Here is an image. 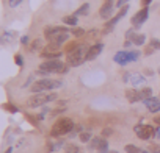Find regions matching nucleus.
Returning a JSON list of instances; mask_svg holds the SVG:
<instances>
[{
	"label": "nucleus",
	"instance_id": "f257e3e1",
	"mask_svg": "<svg viewBox=\"0 0 160 153\" xmlns=\"http://www.w3.org/2000/svg\"><path fill=\"white\" fill-rule=\"evenodd\" d=\"M66 72H68V66L66 64H63L58 59H49V61L41 64L38 73L46 75V73H66Z\"/></svg>",
	"mask_w": 160,
	"mask_h": 153
},
{
	"label": "nucleus",
	"instance_id": "f03ea898",
	"mask_svg": "<svg viewBox=\"0 0 160 153\" xmlns=\"http://www.w3.org/2000/svg\"><path fill=\"white\" fill-rule=\"evenodd\" d=\"M61 86H63V83L60 80L42 78V80L35 81V85L32 86V92L33 94H41L44 91H52V89H57V88H61Z\"/></svg>",
	"mask_w": 160,
	"mask_h": 153
},
{
	"label": "nucleus",
	"instance_id": "7ed1b4c3",
	"mask_svg": "<svg viewBox=\"0 0 160 153\" xmlns=\"http://www.w3.org/2000/svg\"><path fill=\"white\" fill-rule=\"evenodd\" d=\"M87 53H88V49L85 45H78L75 50L69 52L68 55V64L69 66H80L83 61H87Z\"/></svg>",
	"mask_w": 160,
	"mask_h": 153
},
{
	"label": "nucleus",
	"instance_id": "20e7f679",
	"mask_svg": "<svg viewBox=\"0 0 160 153\" xmlns=\"http://www.w3.org/2000/svg\"><path fill=\"white\" fill-rule=\"evenodd\" d=\"M53 100H57V94L55 92H52V94H33L28 100H27V105L30 106V108H38V106H42V105H46V103H49V102H53Z\"/></svg>",
	"mask_w": 160,
	"mask_h": 153
},
{
	"label": "nucleus",
	"instance_id": "39448f33",
	"mask_svg": "<svg viewBox=\"0 0 160 153\" xmlns=\"http://www.w3.org/2000/svg\"><path fill=\"white\" fill-rule=\"evenodd\" d=\"M74 130V122L68 117L60 119L53 127H52V136H61V134H68Z\"/></svg>",
	"mask_w": 160,
	"mask_h": 153
},
{
	"label": "nucleus",
	"instance_id": "423d86ee",
	"mask_svg": "<svg viewBox=\"0 0 160 153\" xmlns=\"http://www.w3.org/2000/svg\"><path fill=\"white\" fill-rule=\"evenodd\" d=\"M138 58H140V52H137V50H132V52H118L115 55V63H118L121 66H126L130 61H137Z\"/></svg>",
	"mask_w": 160,
	"mask_h": 153
},
{
	"label": "nucleus",
	"instance_id": "0eeeda50",
	"mask_svg": "<svg viewBox=\"0 0 160 153\" xmlns=\"http://www.w3.org/2000/svg\"><path fill=\"white\" fill-rule=\"evenodd\" d=\"M133 131L137 133V136H138L140 139H144V141H146V139H151V137L155 136V130H154L151 125H143V123L135 125Z\"/></svg>",
	"mask_w": 160,
	"mask_h": 153
},
{
	"label": "nucleus",
	"instance_id": "6e6552de",
	"mask_svg": "<svg viewBox=\"0 0 160 153\" xmlns=\"http://www.w3.org/2000/svg\"><path fill=\"white\" fill-rule=\"evenodd\" d=\"M113 8H115V2H113V0H105L104 5H102V7H101V10H99L101 17L108 19V17L113 14Z\"/></svg>",
	"mask_w": 160,
	"mask_h": 153
},
{
	"label": "nucleus",
	"instance_id": "1a4fd4ad",
	"mask_svg": "<svg viewBox=\"0 0 160 153\" xmlns=\"http://www.w3.org/2000/svg\"><path fill=\"white\" fill-rule=\"evenodd\" d=\"M148 13H149V11H148L146 7H144L143 10H140V11L132 17V25H133V27H141L143 22H146V19H148Z\"/></svg>",
	"mask_w": 160,
	"mask_h": 153
},
{
	"label": "nucleus",
	"instance_id": "9d476101",
	"mask_svg": "<svg viewBox=\"0 0 160 153\" xmlns=\"http://www.w3.org/2000/svg\"><path fill=\"white\" fill-rule=\"evenodd\" d=\"M102 50H104V44H94V45H91V47L88 49L87 59H88V61H91V59L98 58V56L101 55V52H102Z\"/></svg>",
	"mask_w": 160,
	"mask_h": 153
},
{
	"label": "nucleus",
	"instance_id": "9b49d317",
	"mask_svg": "<svg viewBox=\"0 0 160 153\" xmlns=\"http://www.w3.org/2000/svg\"><path fill=\"white\" fill-rule=\"evenodd\" d=\"M144 105H146V108H148L151 113H157V111H160V99H157V97L146 99V100H144Z\"/></svg>",
	"mask_w": 160,
	"mask_h": 153
},
{
	"label": "nucleus",
	"instance_id": "f8f14e48",
	"mask_svg": "<svg viewBox=\"0 0 160 153\" xmlns=\"http://www.w3.org/2000/svg\"><path fill=\"white\" fill-rule=\"evenodd\" d=\"M127 11H129V5H126V7H121L119 13H118V14H116V16H115V17H113V19H112L108 24H107V27H108V28L115 27V25H116V24H118V22H119V21H121V19L126 16V14H127Z\"/></svg>",
	"mask_w": 160,
	"mask_h": 153
},
{
	"label": "nucleus",
	"instance_id": "ddd939ff",
	"mask_svg": "<svg viewBox=\"0 0 160 153\" xmlns=\"http://www.w3.org/2000/svg\"><path fill=\"white\" fill-rule=\"evenodd\" d=\"M68 38H69V33H68V31H60V33H57V35H53V36H52L50 42H52V44L60 45V44L66 42V41H68Z\"/></svg>",
	"mask_w": 160,
	"mask_h": 153
},
{
	"label": "nucleus",
	"instance_id": "4468645a",
	"mask_svg": "<svg viewBox=\"0 0 160 153\" xmlns=\"http://www.w3.org/2000/svg\"><path fill=\"white\" fill-rule=\"evenodd\" d=\"M126 97L130 103H135L138 100H141V95H140V91H135V89H127L126 91Z\"/></svg>",
	"mask_w": 160,
	"mask_h": 153
},
{
	"label": "nucleus",
	"instance_id": "2eb2a0df",
	"mask_svg": "<svg viewBox=\"0 0 160 153\" xmlns=\"http://www.w3.org/2000/svg\"><path fill=\"white\" fill-rule=\"evenodd\" d=\"M88 13H90V5H88V3H83L82 7H80V8L74 13V14L78 17V16H85V14H88Z\"/></svg>",
	"mask_w": 160,
	"mask_h": 153
},
{
	"label": "nucleus",
	"instance_id": "dca6fc26",
	"mask_svg": "<svg viewBox=\"0 0 160 153\" xmlns=\"http://www.w3.org/2000/svg\"><path fill=\"white\" fill-rule=\"evenodd\" d=\"M63 22H64V24H68V25H72V27H75V25H77V16H75V14L64 16V17H63Z\"/></svg>",
	"mask_w": 160,
	"mask_h": 153
},
{
	"label": "nucleus",
	"instance_id": "f3484780",
	"mask_svg": "<svg viewBox=\"0 0 160 153\" xmlns=\"http://www.w3.org/2000/svg\"><path fill=\"white\" fill-rule=\"evenodd\" d=\"M144 41H146V36H144V35H140V33H135V36H133V39H132V42H133L135 45H143Z\"/></svg>",
	"mask_w": 160,
	"mask_h": 153
},
{
	"label": "nucleus",
	"instance_id": "a211bd4d",
	"mask_svg": "<svg viewBox=\"0 0 160 153\" xmlns=\"http://www.w3.org/2000/svg\"><path fill=\"white\" fill-rule=\"evenodd\" d=\"M42 56H44V58H50V59H57V58H60V56H61V52H52V50H46V52L42 53Z\"/></svg>",
	"mask_w": 160,
	"mask_h": 153
},
{
	"label": "nucleus",
	"instance_id": "6ab92c4d",
	"mask_svg": "<svg viewBox=\"0 0 160 153\" xmlns=\"http://www.w3.org/2000/svg\"><path fill=\"white\" fill-rule=\"evenodd\" d=\"M130 81H132V85H135V86H137V85H143V83H144V76H143V75H138V73H133Z\"/></svg>",
	"mask_w": 160,
	"mask_h": 153
},
{
	"label": "nucleus",
	"instance_id": "aec40b11",
	"mask_svg": "<svg viewBox=\"0 0 160 153\" xmlns=\"http://www.w3.org/2000/svg\"><path fill=\"white\" fill-rule=\"evenodd\" d=\"M140 95H141V100L151 99V97H152V89H151V88H143V89L140 91Z\"/></svg>",
	"mask_w": 160,
	"mask_h": 153
},
{
	"label": "nucleus",
	"instance_id": "412c9836",
	"mask_svg": "<svg viewBox=\"0 0 160 153\" xmlns=\"http://www.w3.org/2000/svg\"><path fill=\"white\" fill-rule=\"evenodd\" d=\"M91 139H93L91 137V133H88V131H82V133H80V141H82V142L88 144Z\"/></svg>",
	"mask_w": 160,
	"mask_h": 153
},
{
	"label": "nucleus",
	"instance_id": "4be33fe9",
	"mask_svg": "<svg viewBox=\"0 0 160 153\" xmlns=\"http://www.w3.org/2000/svg\"><path fill=\"white\" fill-rule=\"evenodd\" d=\"M98 151H99V153H108V142H107L105 139L101 141V145H99Z\"/></svg>",
	"mask_w": 160,
	"mask_h": 153
},
{
	"label": "nucleus",
	"instance_id": "5701e85b",
	"mask_svg": "<svg viewBox=\"0 0 160 153\" xmlns=\"http://www.w3.org/2000/svg\"><path fill=\"white\" fill-rule=\"evenodd\" d=\"M126 151H127V153H141L143 150H140V148L135 147L133 144H127V145H126Z\"/></svg>",
	"mask_w": 160,
	"mask_h": 153
},
{
	"label": "nucleus",
	"instance_id": "b1692460",
	"mask_svg": "<svg viewBox=\"0 0 160 153\" xmlns=\"http://www.w3.org/2000/svg\"><path fill=\"white\" fill-rule=\"evenodd\" d=\"M101 141H102L101 137H93V139H91L90 147H91V148H94V150H98V148H99V145H101Z\"/></svg>",
	"mask_w": 160,
	"mask_h": 153
},
{
	"label": "nucleus",
	"instance_id": "393cba45",
	"mask_svg": "<svg viewBox=\"0 0 160 153\" xmlns=\"http://www.w3.org/2000/svg\"><path fill=\"white\" fill-rule=\"evenodd\" d=\"M72 35L77 36V38H80V36H83V35H85V30H83V28H78V27H74Z\"/></svg>",
	"mask_w": 160,
	"mask_h": 153
},
{
	"label": "nucleus",
	"instance_id": "a878e982",
	"mask_svg": "<svg viewBox=\"0 0 160 153\" xmlns=\"http://www.w3.org/2000/svg\"><path fill=\"white\" fill-rule=\"evenodd\" d=\"M154 50H158L160 49V41L158 39H151V44H149Z\"/></svg>",
	"mask_w": 160,
	"mask_h": 153
},
{
	"label": "nucleus",
	"instance_id": "bb28decb",
	"mask_svg": "<svg viewBox=\"0 0 160 153\" xmlns=\"http://www.w3.org/2000/svg\"><path fill=\"white\" fill-rule=\"evenodd\" d=\"M149 151L151 153H160V144H152L149 147Z\"/></svg>",
	"mask_w": 160,
	"mask_h": 153
},
{
	"label": "nucleus",
	"instance_id": "cd10ccee",
	"mask_svg": "<svg viewBox=\"0 0 160 153\" xmlns=\"http://www.w3.org/2000/svg\"><path fill=\"white\" fill-rule=\"evenodd\" d=\"M66 153H78V148L75 145H66Z\"/></svg>",
	"mask_w": 160,
	"mask_h": 153
},
{
	"label": "nucleus",
	"instance_id": "c85d7f7f",
	"mask_svg": "<svg viewBox=\"0 0 160 153\" xmlns=\"http://www.w3.org/2000/svg\"><path fill=\"white\" fill-rule=\"evenodd\" d=\"M39 45H41V41L38 39V41H35V42H33V45H32V50H36V49H39Z\"/></svg>",
	"mask_w": 160,
	"mask_h": 153
},
{
	"label": "nucleus",
	"instance_id": "c756f323",
	"mask_svg": "<svg viewBox=\"0 0 160 153\" xmlns=\"http://www.w3.org/2000/svg\"><path fill=\"white\" fill-rule=\"evenodd\" d=\"M16 64H18V66H22V58H21V55H16Z\"/></svg>",
	"mask_w": 160,
	"mask_h": 153
},
{
	"label": "nucleus",
	"instance_id": "7c9ffc66",
	"mask_svg": "<svg viewBox=\"0 0 160 153\" xmlns=\"http://www.w3.org/2000/svg\"><path fill=\"white\" fill-rule=\"evenodd\" d=\"M21 2H22V0H10V5H11V7H16V5L21 3Z\"/></svg>",
	"mask_w": 160,
	"mask_h": 153
},
{
	"label": "nucleus",
	"instance_id": "2f4dec72",
	"mask_svg": "<svg viewBox=\"0 0 160 153\" xmlns=\"http://www.w3.org/2000/svg\"><path fill=\"white\" fill-rule=\"evenodd\" d=\"M126 2H129V0H118L116 7H124V3H126Z\"/></svg>",
	"mask_w": 160,
	"mask_h": 153
},
{
	"label": "nucleus",
	"instance_id": "473e14b6",
	"mask_svg": "<svg viewBox=\"0 0 160 153\" xmlns=\"http://www.w3.org/2000/svg\"><path fill=\"white\" fill-rule=\"evenodd\" d=\"M110 134H112V130L110 128H105L104 130V136H110Z\"/></svg>",
	"mask_w": 160,
	"mask_h": 153
},
{
	"label": "nucleus",
	"instance_id": "72a5a7b5",
	"mask_svg": "<svg viewBox=\"0 0 160 153\" xmlns=\"http://www.w3.org/2000/svg\"><path fill=\"white\" fill-rule=\"evenodd\" d=\"M21 42H22V44H27V42H28V38H27V36H22V38H21Z\"/></svg>",
	"mask_w": 160,
	"mask_h": 153
},
{
	"label": "nucleus",
	"instance_id": "f704fd0d",
	"mask_svg": "<svg viewBox=\"0 0 160 153\" xmlns=\"http://www.w3.org/2000/svg\"><path fill=\"white\" fill-rule=\"evenodd\" d=\"M130 44H133V42H132V41H126V42H124V47H126V49H129V47H130Z\"/></svg>",
	"mask_w": 160,
	"mask_h": 153
},
{
	"label": "nucleus",
	"instance_id": "c9c22d12",
	"mask_svg": "<svg viewBox=\"0 0 160 153\" xmlns=\"http://www.w3.org/2000/svg\"><path fill=\"white\" fill-rule=\"evenodd\" d=\"M155 137H158V139H160V127L155 130Z\"/></svg>",
	"mask_w": 160,
	"mask_h": 153
},
{
	"label": "nucleus",
	"instance_id": "e433bc0d",
	"mask_svg": "<svg viewBox=\"0 0 160 153\" xmlns=\"http://www.w3.org/2000/svg\"><path fill=\"white\" fill-rule=\"evenodd\" d=\"M148 3H151V0H143V5H148Z\"/></svg>",
	"mask_w": 160,
	"mask_h": 153
},
{
	"label": "nucleus",
	"instance_id": "4c0bfd02",
	"mask_svg": "<svg viewBox=\"0 0 160 153\" xmlns=\"http://www.w3.org/2000/svg\"><path fill=\"white\" fill-rule=\"evenodd\" d=\"M155 122H157V123L160 125V116H158V117H155Z\"/></svg>",
	"mask_w": 160,
	"mask_h": 153
},
{
	"label": "nucleus",
	"instance_id": "58836bf2",
	"mask_svg": "<svg viewBox=\"0 0 160 153\" xmlns=\"http://www.w3.org/2000/svg\"><path fill=\"white\" fill-rule=\"evenodd\" d=\"M5 153H13V148H11V147H10V148H8V150H7V151H5Z\"/></svg>",
	"mask_w": 160,
	"mask_h": 153
},
{
	"label": "nucleus",
	"instance_id": "ea45409f",
	"mask_svg": "<svg viewBox=\"0 0 160 153\" xmlns=\"http://www.w3.org/2000/svg\"><path fill=\"white\" fill-rule=\"evenodd\" d=\"M108 153H118V151H116V150H113V151H108Z\"/></svg>",
	"mask_w": 160,
	"mask_h": 153
},
{
	"label": "nucleus",
	"instance_id": "a19ab883",
	"mask_svg": "<svg viewBox=\"0 0 160 153\" xmlns=\"http://www.w3.org/2000/svg\"><path fill=\"white\" fill-rule=\"evenodd\" d=\"M158 72H160V70H158Z\"/></svg>",
	"mask_w": 160,
	"mask_h": 153
}]
</instances>
